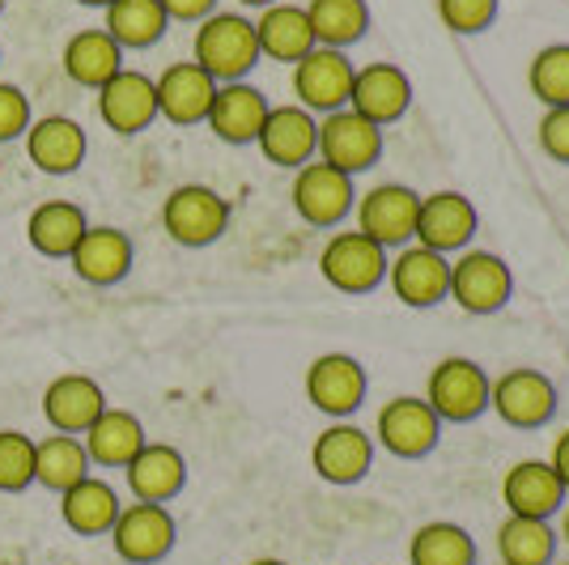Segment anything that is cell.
<instances>
[{
  "mask_svg": "<svg viewBox=\"0 0 569 565\" xmlns=\"http://www.w3.org/2000/svg\"><path fill=\"white\" fill-rule=\"evenodd\" d=\"M191 60L213 77L217 86L226 81H247L251 69L260 65V39H256V22L242 13H213L196 26V43H191Z\"/></svg>",
  "mask_w": 569,
  "mask_h": 565,
  "instance_id": "1",
  "label": "cell"
},
{
  "mask_svg": "<svg viewBox=\"0 0 569 565\" xmlns=\"http://www.w3.org/2000/svg\"><path fill=\"white\" fill-rule=\"evenodd\" d=\"M489 370L472 357H442L426 383V404L442 425H472L489 413Z\"/></svg>",
  "mask_w": 569,
  "mask_h": 565,
  "instance_id": "2",
  "label": "cell"
},
{
  "mask_svg": "<svg viewBox=\"0 0 569 565\" xmlns=\"http://www.w3.org/2000/svg\"><path fill=\"white\" fill-rule=\"evenodd\" d=\"M162 230L179 247H213L217 238L230 230V200L217 196L204 184H183L167 196L162 205Z\"/></svg>",
  "mask_w": 569,
  "mask_h": 565,
  "instance_id": "3",
  "label": "cell"
},
{
  "mask_svg": "<svg viewBox=\"0 0 569 565\" xmlns=\"http://www.w3.org/2000/svg\"><path fill=\"white\" fill-rule=\"evenodd\" d=\"M515 298V272L493 251L468 247L451 259V303L468 315H498Z\"/></svg>",
  "mask_w": 569,
  "mask_h": 565,
  "instance_id": "4",
  "label": "cell"
},
{
  "mask_svg": "<svg viewBox=\"0 0 569 565\" xmlns=\"http://www.w3.org/2000/svg\"><path fill=\"white\" fill-rule=\"evenodd\" d=\"M557 404H561L557 383L536 366H515L493 378V387H489V408L510 429H540L557 417Z\"/></svg>",
  "mask_w": 569,
  "mask_h": 565,
  "instance_id": "5",
  "label": "cell"
},
{
  "mask_svg": "<svg viewBox=\"0 0 569 565\" xmlns=\"http://www.w3.org/2000/svg\"><path fill=\"white\" fill-rule=\"evenodd\" d=\"M289 200H293V212L315 226V230H332L340 226L357 205V188L353 175L336 170L328 162H307L302 170H293V188H289Z\"/></svg>",
  "mask_w": 569,
  "mask_h": 565,
  "instance_id": "6",
  "label": "cell"
},
{
  "mask_svg": "<svg viewBox=\"0 0 569 565\" xmlns=\"http://www.w3.org/2000/svg\"><path fill=\"white\" fill-rule=\"evenodd\" d=\"M387 251L375 238H366L361 230H336L323 251H319V272L323 281L340 289V294H370L387 281Z\"/></svg>",
  "mask_w": 569,
  "mask_h": 565,
  "instance_id": "7",
  "label": "cell"
},
{
  "mask_svg": "<svg viewBox=\"0 0 569 565\" xmlns=\"http://www.w3.org/2000/svg\"><path fill=\"white\" fill-rule=\"evenodd\" d=\"M442 443V422L426 404V396H396L379 408L375 422V447L396 459H426Z\"/></svg>",
  "mask_w": 569,
  "mask_h": 565,
  "instance_id": "8",
  "label": "cell"
},
{
  "mask_svg": "<svg viewBox=\"0 0 569 565\" xmlns=\"http://www.w3.org/2000/svg\"><path fill=\"white\" fill-rule=\"evenodd\" d=\"M417 209H421V196L408 184H375L370 191L357 196V230L366 238H375L382 251H400V247L412 242Z\"/></svg>",
  "mask_w": 569,
  "mask_h": 565,
  "instance_id": "9",
  "label": "cell"
},
{
  "mask_svg": "<svg viewBox=\"0 0 569 565\" xmlns=\"http://www.w3.org/2000/svg\"><path fill=\"white\" fill-rule=\"evenodd\" d=\"M353 60L349 51L336 48H315L307 51L298 65H293V95H298V107H307L310 116H332V111H345L349 107V95H353Z\"/></svg>",
  "mask_w": 569,
  "mask_h": 565,
  "instance_id": "10",
  "label": "cell"
},
{
  "mask_svg": "<svg viewBox=\"0 0 569 565\" xmlns=\"http://www.w3.org/2000/svg\"><path fill=\"white\" fill-rule=\"evenodd\" d=\"M174 541H179V523L162 502H132L119 511L111 527V544L128 565H158L170 557Z\"/></svg>",
  "mask_w": 569,
  "mask_h": 565,
  "instance_id": "11",
  "label": "cell"
},
{
  "mask_svg": "<svg viewBox=\"0 0 569 565\" xmlns=\"http://www.w3.org/2000/svg\"><path fill=\"white\" fill-rule=\"evenodd\" d=\"M476 230H480V212L463 191H429L417 209L412 242H421L438 256H459L472 247Z\"/></svg>",
  "mask_w": 569,
  "mask_h": 565,
  "instance_id": "12",
  "label": "cell"
},
{
  "mask_svg": "<svg viewBox=\"0 0 569 565\" xmlns=\"http://www.w3.org/2000/svg\"><path fill=\"white\" fill-rule=\"evenodd\" d=\"M387 281H391V294L400 298L403 307H442L451 298V256H438V251H429L421 242H408L387 264Z\"/></svg>",
  "mask_w": 569,
  "mask_h": 565,
  "instance_id": "13",
  "label": "cell"
},
{
  "mask_svg": "<svg viewBox=\"0 0 569 565\" xmlns=\"http://www.w3.org/2000/svg\"><path fill=\"white\" fill-rule=\"evenodd\" d=\"M366 391L370 375L353 354H319L307 366V400L332 422H349L366 404Z\"/></svg>",
  "mask_w": 569,
  "mask_h": 565,
  "instance_id": "14",
  "label": "cell"
},
{
  "mask_svg": "<svg viewBox=\"0 0 569 565\" xmlns=\"http://www.w3.org/2000/svg\"><path fill=\"white\" fill-rule=\"evenodd\" d=\"M382 128H375L370 119H361L357 111H332V116H319V145H315V158L319 162L336 166L345 175H361L370 166H379L382 158Z\"/></svg>",
  "mask_w": 569,
  "mask_h": 565,
  "instance_id": "15",
  "label": "cell"
},
{
  "mask_svg": "<svg viewBox=\"0 0 569 565\" xmlns=\"http://www.w3.org/2000/svg\"><path fill=\"white\" fill-rule=\"evenodd\" d=\"M310 468L319 480L349 489L375 468V438L353 422H332L328 429H319V438L310 447Z\"/></svg>",
  "mask_w": 569,
  "mask_h": 565,
  "instance_id": "16",
  "label": "cell"
},
{
  "mask_svg": "<svg viewBox=\"0 0 569 565\" xmlns=\"http://www.w3.org/2000/svg\"><path fill=\"white\" fill-rule=\"evenodd\" d=\"M349 111L370 119L375 128H391L412 111V77L391 65V60H375L361 65L353 77V95H349Z\"/></svg>",
  "mask_w": 569,
  "mask_h": 565,
  "instance_id": "17",
  "label": "cell"
},
{
  "mask_svg": "<svg viewBox=\"0 0 569 565\" xmlns=\"http://www.w3.org/2000/svg\"><path fill=\"white\" fill-rule=\"evenodd\" d=\"M98 116L116 137H137L158 119V86L137 69H119L98 90Z\"/></svg>",
  "mask_w": 569,
  "mask_h": 565,
  "instance_id": "18",
  "label": "cell"
},
{
  "mask_svg": "<svg viewBox=\"0 0 569 565\" xmlns=\"http://www.w3.org/2000/svg\"><path fill=\"white\" fill-rule=\"evenodd\" d=\"M260 153L281 170H302L307 162H315V145H319V119L310 116L307 107H272L263 119Z\"/></svg>",
  "mask_w": 569,
  "mask_h": 565,
  "instance_id": "19",
  "label": "cell"
},
{
  "mask_svg": "<svg viewBox=\"0 0 569 565\" xmlns=\"http://www.w3.org/2000/svg\"><path fill=\"white\" fill-rule=\"evenodd\" d=\"M26 153H30L34 170L60 179V175H77L81 170L86 153H90V137H86V128L77 119L43 116L26 128Z\"/></svg>",
  "mask_w": 569,
  "mask_h": 565,
  "instance_id": "20",
  "label": "cell"
},
{
  "mask_svg": "<svg viewBox=\"0 0 569 565\" xmlns=\"http://www.w3.org/2000/svg\"><path fill=\"white\" fill-rule=\"evenodd\" d=\"M153 86H158V119H170L179 128H191V123H204L209 119L217 81L196 60L170 65L162 77H153Z\"/></svg>",
  "mask_w": 569,
  "mask_h": 565,
  "instance_id": "21",
  "label": "cell"
},
{
  "mask_svg": "<svg viewBox=\"0 0 569 565\" xmlns=\"http://www.w3.org/2000/svg\"><path fill=\"white\" fill-rule=\"evenodd\" d=\"M268 111H272V102L263 98L260 86H251V81H226V86H217L213 107H209V119H204V123L213 128L217 141L256 145Z\"/></svg>",
  "mask_w": 569,
  "mask_h": 565,
  "instance_id": "22",
  "label": "cell"
},
{
  "mask_svg": "<svg viewBox=\"0 0 569 565\" xmlns=\"http://www.w3.org/2000/svg\"><path fill=\"white\" fill-rule=\"evenodd\" d=\"M69 264L86 285L107 289V285H119L132 272L137 247H132V238L123 235V230H116V226H90V230L81 235V242H77V251L69 256Z\"/></svg>",
  "mask_w": 569,
  "mask_h": 565,
  "instance_id": "23",
  "label": "cell"
},
{
  "mask_svg": "<svg viewBox=\"0 0 569 565\" xmlns=\"http://www.w3.org/2000/svg\"><path fill=\"white\" fill-rule=\"evenodd\" d=\"M501 502H506V515L552 518L569 502V494L561 489L557 472L548 468V459H519L501 476Z\"/></svg>",
  "mask_w": 569,
  "mask_h": 565,
  "instance_id": "24",
  "label": "cell"
},
{
  "mask_svg": "<svg viewBox=\"0 0 569 565\" xmlns=\"http://www.w3.org/2000/svg\"><path fill=\"white\" fill-rule=\"evenodd\" d=\"M123 476H128V489L137 502H162L167 506L170 497H179L188 485V459L170 443H144L132 455V464L123 468Z\"/></svg>",
  "mask_w": 569,
  "mask_h": 565,
  "instance_id": "25",
  "label": "cell"
},
{
  "mask_svg": "<svg viewBox=\"0 0 569 565\" xmlns=\"http://www.w3.org/2000/svg\"><path fill=\"white\" fill-rule=\"evenodd\" d=\"M107 391L90 375H60L43 391V417L56 434H86L102 417Z\"/></svg>",
  "mask_w": 569,
  "mask_h": 565,
  "instance_id": "26",
  "label": "cell"
},
{
  "mask_svg": "<svg viewBox=\"0 0 569 565\" xmlns=\"http://www.w3.org/2000/svg\"><path fill=\"white\" fill-rule=\"evenodd\" d=\"M144 443H149V434H144L141 417L128 413V408H111V404L86 429V455H90V464H98V468H128L132 455Z\"/></svg>",
  "mask_w": 569,
  "mask_h": 565,
  "instance_id": "27",
  "label": "cell"
},
{
  "mask_svg": "<svg viewBox=\"0 0 569 565\" xmlns=\"http://www.w3.org/2000/svg\"><path fill=\"white\" fill-rule=\"evenodd\" d=\"M256 39H260L263 60H277V65H298L307 51H315L307 9L302 4H284V0L268 4L256 18Z\"/></svg>",
  "mask_w": 569,
  "mask_h": 565,
  "instance_id": "28",
  "label": "cell"
},
{
  "mask_svg": "<svg viewBox=\"0 0 569 565\" xmlns=\"http://www.w3.org/2000/svg\"><path fill=\"white\" fill-rule=\"evenodd\" d=\"M86 230H90V217L72 200H48V205H39V209L30 212V221H26L30 247L48 259H69Z\"/></svg>",
  "mask_w": 569,
  "mask_h": 565,
  "instance_id": "29",
  "label": "cell"
},
{
  "mask_svg": "<svg viewBox=\"0 0 569 565\" xmlns=\"http://www.w3.org/2000/svg\"><path fill=\"white\" fill-rule=\"evenodd\" d=\"M119 69H123V48L102 26L77 30L64 43V72H69V81L86 86V90H102Z\"/></svg>",
  "mask_w": 569,
  "mask_h": 565,
  "instance_id": "30",
  "label": "cell"
},
{
  "mask_svg": "<svg viewBox=\"0 0 569 565\" xmlns=\"http://www.w3.org/2000/svg\"><path fill=\"white\" fill-rule=\"evenodd\" d=\"M119 511H123L119 494L98 476H86V480H77L72 489L60 494V515L77 536H111Z\"/></svg>",
  "mask_w": 569,
  "mask_h": 565,
  "instance_id": "31",
  "label": "cell"
},
{
  "mask_svg": "<svg viewBox=\"0 0 569 565\" xmlns=\"http://www.w3.org/2000/svg\"><path fill=\"white\" fill-rule=\"evenodd\" d=\"M307 9L315 48L349 51L370 34V4L366 0H310Z\"/></svg>",
  "mask_w": 569,
  "mask_h": 565,
  "instance_id": "32",
  "label": "cell"
},
{
  "mask_svg": "<svg viewBox=\"0 0 569 565\" xmlns=\"http://www.w3.org/2000/svg\"><path fill=\"white\" fill-rule=\"evenodd\" d=\"M102 13H107V26H102V30H107L123 51L158 48L170 26L162 0H116V4H107Z\"/></svg>",
  "mask_w": 569,
  "mask_h": 565,
  "instance_id": "33",
  "label": "cell"
},
{
  "mask_svg": "<svg viewBox=\"0 0 569 565\" xmlns=\"http://www.w3.org/2000/svg\"><path fill=\"white\" fill-rule=\"evenodd\" d=\"M557 527L552 518H522L506 515L498 527V557L501 565H552L557 562Z\"/></svg>",
  "mask_w": 569,
  "mask_h": 565,
  "instance_id": "34",
  "label": "cell"
},
{
  "mask_svg": "<svg viewBox=\"0 0 569 565\" xmlns=\"http://www.w3.org/2000/svg\"><path fill=\"white\" fill-rule=\"evenodd\" d=\"M476 557H480V548H476L472 532L451 518L421 523L408 544V565H476Z\"/></svg>",
  "mask_w": 569,
  "mask_h": 565,
  "instance_id": "35",
  "label": "cell"
},
{
  "mask_svg": "<svg viewBox=\"0 0 569 565\" xmlns=\"http://www.w3.org/2000/svg\"><path fill=\"white\" fill-rule=\"evenodd\" d=\"M86 476H90V455H86V443L77 434H51V438L34 443V480L43 489L64 494Z\"/></svg>",
  "mask_w": 569,
  "mask_h": 565,
  "instance_id": "36",
  "label": "cell"
},
{
  "mask_svg": "<svg viewBox=\"0 0 569 565\" xmlns=\"http://www.w3.org/2000/svg\"><path fill=\"white\" fill-rule=\"evenodd\" d=\"M527 90L548 107H569V43H548L527 65Z\"/></svg>",
  "mask_w": 569,
  "mask_h": 565,
  "instance_id": "37",
  "label": "cell"
},
{
  "mask_svg": "<svg viewBox=\"0 0 569 565\" xmlns=\"http://www.w3.org/2000/svg\"><path fill=\"white\" fill-rule=\"evenodd\" d=\"M26 485H34V438L0 429V494H22Z\"/></svg>",
  "mask_w": 569,
  "mask_h": 565,
  "instance_id": "38",
  "label": "cell"
},
{
  "mask_svg": "<svg viewBox=\"0 0 569 565\" xmlns=\"http://www.w3.org/2000/svg\"><path fill=\"white\" fill-rule=\"evenodd\" d=\"M498 9L501 0H438V18L459 39L485 34L489 26L498 22Z\"/></svg>",
  "mask_w": 569,
  "mask_h": 565,
  "instance_id": "39",
  "label": "cell"
},
{
  "mask_svg": "<svg viewBox=\"0 0 569 565\" xmlns=\"http://www.w3.org/2000/svg\"><path fill=\"white\" fill-rule=\"evenodd\" d=\"M30 123L34 119H30V98H26V90L13 86V81H0V145L26 137Z\"/></svg>",
  "mask_w": 569,
  "mask_h": 565,
  "instance_id": "40",
  "label": "cell"
},
{
  "mask_svg": "<svg viewBox=\"0 0 569 565\" xmlns=\"http://www.w3.org/2000/svg\"><path fill=\"white\" fill-rule=\"evenodd\" d=\"M536 141L552 162L569 166V107H548L536 123Z\"/></svg>",
  "mask_w": 569,
  "mask_h": 565,
  "instance_id": "41",
  "label": "cell"
},
{
  "mask_svg": "<svg viewBox=\"0 0 569 565\" xmlns=\"http://www.w3.org/2000/svg\"><path fill=\"white\" fill-rule=\"evenodd\" d=\"M170 22H204L217 13V0H162Z\"/></svg>",
  "mask_w": 569,
  "mask_h": 565,
  "instance_id": "42",
  "label": "cell"
},
{
  "mask_svg": "<svg viewBox=\"0 0 569 565\" xmlns=\"http://www.w3.org/2000/svg\"><path fill=\"white\" fill-rule=\"evenodd\" d=\"M548 468L557 472L561 489L569 494V429H566V434H557V443H552V455H548Z\"/></svg>",
  "mask_w": 569,
  "mask_h": 565,
  "instance_id": "43",
  "label": "cell"
},
{
  "mask_svg": "<svg viewBox=\"0 0 569 565\" xmlns=\"http://www.w3.org/2000/svg\"><path fill=\"white\" fill-rule=\"evenodd\" d=\"M557 536H561V541L569 544V502L561 506V532H557Z\"/></svg>",
  "mask_w": 569,
  "mask_h": 565,
  "instance_id": "44",
  "label": "cell"
},
{
  "mask_svg": "<svg viewBox=\"0 0 569 565\" xmlns=\"http://www.w3.org/2000/svg\"><path fill=\"white\" fill-rule=\"evenodd\" d=\"M238 4H247V9H260V13H263V9H268V4H277V0H238Z\"/></svg>",
  "mask_w": 569,
  "mask_h": 565,
  "instance_id": "45",
  "label": "cell"
},
{
  "mask_svg": "<svg viewBox=\"0 0 569 565\" xmlns=\"http://www.w3.org/2000/svg\"><path fill=\"white\" fill-rule=\"evenodd\" d=\"M77 4H86V9H107V4H116V0H77Z\"/></svg>",
  "mask_w": 569,
  "mask_h": 565,
  "instance_id": "46",
  "label": "cell"
},
{
  "mask_svg": "<svg viewBox=\"0 0 569 565\" xmlns=\"http://www.w3.org/2000/svg\"><path fill=\"white\" fill-rule=\"evenodd\" d=\"M247 565H289V562H281V557H256V562H247Z\"/></svg>",
  "mask_w": 569,
  "mask_h": 565,
  "instance_id": "47",
  "label": "cell"
},
{
  "mask_svg": "<svg viewBox=\"0 0 569 565\" xmlns=\"http://www.w3.org/2000/svg\"><path fill=\"white\" fill-rule=\"evenodd\" d=\"M0 13H4V0H0Z\"/></svg>",
  "mask_w": 569,
  "mask_h": 565,
  "instance_id": "48",
  "label": "cell"
},
{
  "mask_svg": "<svg viewBox=\"0 0 569 565\" xmlns=\"http://www.w3.org/2000/svg\"><path fill=\"white\" fill-rule=\"evenodd\" d=\"M552 565H569V562H552Z\"/></svg>",
  "mask_w": 569,
  "mask_h": 565,
  "instance_id": "49",
  "label": "cell"
}]
</instances>
